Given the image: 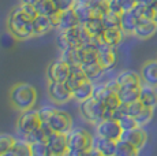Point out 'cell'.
I'll use <instances>...</instances> for the list:
<instances>
[{
    "label": "cell",
    "mask_w": 157,
    "mask_h": 156,
    "mask_svg": "<svg viewBox=\"0 0 157 156\" xmlns=\"http://www.w3.org/2000/svg\"><path fill=\"white\" fill-rule=\"evenodd\" d=\"M82 68H83V71H85L87 80L93 81V82H98V81L102 78V76H104V73H105V68L102 67L98 62L82 64Z\"/></svg>",
    "instance_id": "26"
},
{
    "label": "cell",
    "mask_w": 157,
    "mask_h": 156,
    "mask_svg": "<svg viewBox=\"0 0 157 156\" xmlns=\"http://www.w3.org/2000/svg\"><path fill=\"white\" fill-rule=\"evenodd\" d=\"M138 152L140 151H138L131 142H128V141L122 140V138H119L116 141L115 156H135Z\"/></svg>",
    "instance_id": "29"
},
{
    "label": "cell",
    "mask_w": 157,
    "mask_h": 156,
    "mask_svg": "<svg viewBox=\"0 0 157 156\" xmlns=\"http://www.w3.org/2000/svg\"><path fill=\"white\" fill-rule=\"evenodd\" d=\"M37 10L33 4L21 3L13 8L7 19V29L18 40H26L34 36L33 19L37 17Z\"/></svg>",
    "instance_id": "1"
},
{
    "label": "cell",
    "mask_w": 157,
    "mask_h": 156,
    "mask_svg": "<svg viewBox=\"0 0 157 156\" xmlns=\"http://www.w3.org/2000/svg\"><path fill=\"white\" fill-rule=\"evenodd\" d=\"M37 101V91L30 84L19 82L15 84L10 91V103L15 110L26 111L33 108Z\"/></svg>",
    "instance_id": "2"
},
{
    "label": "cell",
    "mask_w": 157,
    "mask_h": 156,
    "mask_svg": "<svg viewBox=\"0 0 157 156\" xmlns=\"http://www.w3.org/2000/svg\"><path fill=\"white\" fill-rule=\"evenodd\" d=\"M157 32V22L150 18H140L138 19V23L135 26V30L132 34L138 38H150L152 36H155Z\"/></svg>",
    "instance_id": "15"
},
{
    "label": "cell",
    "mask_w": 157,
    "mask_h": 156,
    "mask_svg": "<svg viewBox=\"0 0 157 156\" xmlns=\"http://www.w3.org/2000/svg\"><path fill=\"white\" fill-rule=\"evenodd\" d=\"M48 146L51 149V154L53 156H63L67 155L68 145H67V136L64 133H56L53 131L47 140Z\"/></svg>",
    "instance_id": "13"
},
{
    "label": "cell",
    "mask_w": 157,
    "mask_h": 156,
    "mask_svg": "<svg viewBox=\"0 0 157 156\" xmlns=\"http://www.w3.org/2000/svg\"><path fill=\"white\" fill-rule=\"evenodd\" d=\"M140 17L134 13L132 10L123 11L120 14V29L126 33V34H132L135 30V26L138 23Z\"/></svg>",
    "instance_id": "20"
},
{
    "label": "cell",
    "mask_w": 157,
    "mask_h": 156,
    "mask_svg": "<svg viewBox=\"0 0 157 156\" xmlns=\"http://www.w3.org/2000/svg\"><path fill=\"white\" fill-rule=\"evenodd\" d=\"M47 123L51 129H52V131L67 134L72 129V118L66 112V111L56 108L53 111L52 115L48 118Z\"/></svg>",
    "instance_id": "6"
},
{
    "label": "cell",
    "mask_w": 157,
    "mask_h": 156,
    "mask_svg": "<svg viewBox=\"0 0 157 156\" xmlns=\"http://www.w3.org/2000/svg\"><path fill=\"white\" fill-rule=\"evenodd\" d=\"M93 17L101 18L105 13L109 11V0H96L93 4H90Z\"/></svg>",
    "instance_id": "36"
},
{
    "label": "cell",
    "mask_w": 157,
    "mask_h": 156,
    "mask_svg": "<svg viewBox=\"0 0 157 156\" xmlns=\"http://www.w3.org/2000/svg\"><path fill=\"white\" fill-rule=\"evenodd\" d=\"M156 59H157V55H156Z\"/></svg>",
    "instance_id": "51"
},
{
    "label": "cell",
    "mask_w": 157,
    "mask_h": 156,
    "mask_svg": "<svg viewBox=\"0 0 157 156\" xmlns=\"http://www.w3.org/2000/svg\"><path fill=\"white\" fill-rule=\"evenodd\" d=\"M34 7L38 14H43V15L47 17H55L59 13L53 0H38L34 4Z\"/></svg>",
    "instance_id": "28"
},
{
    "label": "cell",
    "mask_w": 157,
    "mask_h": 156,
    "mask_svg": "<svg viewBox=\"0 0 157 156\" xmlns=\"http://www.w3.org/2000/svg\"><path fill=\"white\" fill-rule=\"evenodd\" d=\"M6 156H32L30 151V142L23 138H17L13 148L7 152Z\"/></svg>",
    "instance_id": "27"
},
{
    "label": "cell",
    "mask_w": 157,
    "mask_h": 156,
    "mask_svg": "<svg viewBox=\"0 0 157 156\" xmlns=\"http://www.w3.org/2000/svg\"><path fill=\"white\" fill-rule=\"evenodd\" d=\"M144 3H146V4L149 6H155V7H157V0H142Z\"/></svg>",
    "instance_id": "47"
},
{
    "label": "cell",
    "mask_w": 157,
    "mask_h": 156,
    "mask_svg": "<svg viewBox=\"0 0 157 156\" xmlns=\"http://www.w3.org/2000/svg\"><path fill=\"white\" fill-rule=\"evenodd\" d=\"M140 89L141 86H120L117 96L123 104H130L140 99Z\"/></svg>",
    "instance_id": "25"
},
{
    "label": "cell",
    "mask_w": 157,
    "mask_h": 156,
    "mask_svg": "<svg viewBox=\"0 0 157 156\" xmlns=\"http://www.w3.org/2000/svg\"><path fill=\"white\" fill-rule=\"evenodd\" d=\"M85 81H87V77H86L85 71H83L82 66H71V71L68 74V78L66 80V84L71 89V92L77 86H79L81 84H83Z\"/></svg>",
    "instance_id": "23"
},
{
    "label": "cell",
    "mask_w": 157,
    "mask_h": 156,
    "mask_svg": "<svg viewBox=\"0 0 157 156\" xmlns=\"http://www.w3.org/2000/svg\"><path fill=\"white\" fill-rule=\"evenodd\" d=\"M138 2H142V0H138Z\"/></svg>",
    "instance_id": "50"
},
{
    "label": "cell",
    "mask_w": 157,
    "mask_h": 156,
    "mask_svg": "<svg viewBox=\"0 0 157 156\" xmlns=\"http://www.w3.org/2000/svg\"><path fill=\"white\" fill-rule=\"evenodd\" d=\"M79 112L82 118L87 121L89 123L97 125L104 119V112H105V104L102 100H98L96 97H89L85 101L79 103Z\"/></svg>",
    "instance_id": "4"
},
{
    "label": "cell",
    "mask_w": 157,
    "mask_h": 156,
    "mask_svg": "<svg viewBox=\"0 0 157 156\" xmlns=\"http://www.w3.org/2000/svg\"><path fill=\"white\" fill-rule=\"evenodd\" d=\"M52 18H53V21H55V26L59 30H67V29L74 28V26H77L78 23H79L74 8L66 10V11H59V13Z\"/></svg>",
    "instance_id": "14"
},
{
    "label": "cell",
    "mask_w": 157,
    "mask_h": 156,
    "mask_svg": "<svg viewBox=\"0 0 157 156\" xmlns=\"http://www.w3.org/2000/svg\"><path fill=\"white\" fill-rule=\"evenodd\" d=\"M115 78H116L119 86H141L144 84L141 74L135 73L134 70H124L117 74Z\"/></svg>",
    "instance_id": "19"
},
{
    "label": "cell",
    "mask_w": 157,
    "mask_h": 156,
    "mask_svg": "<svg viewBox=\"0 0 157 156\" xmlns=\"http://www.w3.org/2000/svg\"><path fill=\"white\" fill-rule=\"evenodd\" d=\"M66 34V38L68 41V45L70 47H82L85 43L90 40V33L86 30V28L82 25V23H78L77 26L71 29H67V30H63Z\"/></svg>",
    "instance_id": "10"
},
{
    "label": "cell",
    "mask_w": 157,
    "mask_h": 156,
    "mask_svg": "<svg viewBox=\"0 0 157 156\" xmlns=\"http://www.w3.org/2000/svg\"><path fill=\"white\" fill-rule=\"evenodd\" d=\"M141 78L146 85L157 88V59L146 60L141 67Z\"/></svg>",
    "instance_id": "16"
},
{
    "label": "cell",
    "mask_w": 157,
    "mask_h": 156,
    "mask_svg": "<svg viewBox=\"0 0 157 156\" xmlns=\"http://www.w3.org/2000/svg\"><path fill=\"white\" fill-rule=\"evenodd\" d=\"M67 155L81 156L87 155V151L93 145V136L83 127H72L67 134Z\"/></svg>",
    "instance_id": "3"
},
{
    "label": "cell",
    "mask_w": 157,
    "mask_h": 156,
    "mask_svg": "<svg viewBox=\"0 0 157 156\" xmlns=\"http://www.w3.org/2000/svg\"><path fill=\"white\" fill-rule=\"evenodd\" d=\"M93 148L97 149L98 154L101 156H115V151H116V141L104 138L100 136H93Z\"/></svg>",
    "instance_id": "17"
},
{
    "label": "cell",
    "mask_w": 157,
    "mask_h": 156,
    "mask_svg": "<svg viewBox=\"0 0 157 156\" xmlns=\"http://www.w3.org/2000/svg\"><path fill=\"white\" fill-rule=\"evenodd\" d=\"M38 0H21V3H26V4H33L34 6Z\"/></svg>",
    "instance_id": "49"
},
{
    "label": "cell",
    "mask_w": 157,
    "mask_h": 156,
    "mask_svg": "<svg viewBox=\"0 0 157 156\" xmlns=\"http://www.w3.org/2000/svg\"><path fill=\"white\" fill-rule=\"evenodd\" d=\"M14 43H15V37L10 32L4 33V34L2 36V38H0V44H2L3 48H11L14 45Z\"/></svg>",
    "instance_id": "43"
},
{
    "label": "cell",
    "mask_w": 157,
    "mask_h": 156,
    "mask_svg": "<svg viewBox=\"0 0 157 156\" xmlns=\"http://www.w3.org/2000/svg\"><path fill=\"white\" fill-rule=\"evenodd\" d=\"M101 21L104 23L105 29H116L120 28V14L112 13V11H108L104 15L101 17Z\"/></svg>",
    "instance_id": "34"
},
{
    "label": "cell",
    "mask_w": 157,
    "mask_h": 156,
    "mask_svg": "<svg viewBox=\"0 0 157 156\" xmlns=\"http://www.w3.org/2000/svg\"><path fill=\"white\" fill-rule=\"evenodd\" d=\"M55 110H56V108H55V107H52V106H44L43 108H40V110H38V115H40L41 121H43V122H47L48 118L52 115Z\"/></svg>",
    "instance_id": "44"
},
{
    "label": "cell",
    "mask_w": 157,
    "mask_h": 156,
    "mask_svg": "<svg viewBox=\"0 0 157 156\" xmlns=\"http://www.w3.org/2000/svg\"><path fill=\"white\" fill-rule=\"evenodd\" d=\"M111 93H113V91L107 85V82H94V88H93V97L104 101Z\"/></svg>",
    "instance_id": "35"
},
{
    "label": "cell",
    "mask_w": 157,
    "mask_h": 156,
    "mask_svg": "<svg viewBox=\"0 0 157 156\" xmlns=\"http://www.w3.org/2000/svg\"><path fill=\"white\" fill-rule=\"evenodd\" d=\"M93 88H94V82H93V81H90V80L85 81L83 84H81L79 86H77V88L72 91V99H74L75 101H78V103L85 101L86 99L93 96Z\"/></svg>",
    "instance_id": "24"
},
{
    "label": "cell",
    "mask_w": 157,
    "mask_h": 156,
    "mask_svg": "<svg viewBox=\"0 0 157 156\" xmlns=\"http://www.w3.org/2000/svg\"><path fill=\"white\" fill-rule=\"evenodd\" d=\"M60 59L67 62L70 66H81V56H79V47H70L67 49L62 51Z\"/></svg>",
    "instance_id": "30"
},
{
    "label": "cell",
    "mask_w": 157,
    "mask_h": 156,
    "mask_svg": "<svg viewBox=\"0 0 157 156\" xmlns=\"http://www.w3.org/2000/svg\"><path fill=\"white\" fill-rule=\"evenodd\" d=\"M144 104L141 103L140 100H135V101H132V103H130V104H126V112L128 114V115H131V116H137L138 114L141 112V111L144 110Z\"/></svg>",
    "instance_id": "40"
},
{
    "label": "cell",
    "mask_w": 157,
    "mask_h": 156,
    "mask_svg": "<svg viewBox=\"0 0 157 156\" xmlns=\"http://www.w3.org/2000/svg\"><path fill=\"white\" fill-rule=\"evenodd\" d=\"M71 71V66L63 59H57L52 62L47 68V77L49 81H56V82H66L68 78V74Z\"/></svg>",
    "instance_id": "9"
},
{
    "label": "cell",
    "mask_w": 157,
    "mask_h": 156,
    "mask_svg": "<svg viewBox=\"0 0 157 156\" xmlns=\"http://www.w3.org/2000/svg\"><path fill=\"white\" fill-rule=\"evenodd\" d=\"M104 104H105V107H107V108H109V110L117 108V107L122 104L119 96H117V92H113V93H111L109 96H108V97L104 100Z\"/></svg>",
    "instance_id": "41"
},
{
    "label": "cell",
    "mask_w": 157,
    "mask_h": 156,
    "mask_svg": "<svg viewBox=\"0 0 157 156\" xmlns=\"http://www.w3.org/2000/svg\"><path fill=\"white\" fill-rule=\"evenodd\" d=\"M77 2H79V3H83V4L90 6V4H93V3H94L96 0H77Z\"/></svg>",
    "instance_id": "48"
},
{
    "label": "cell",
    "mask_w": 157,
    "mask_h": 156,
    "mask_svg": "<svg viewBox=\"0 0 157 156\" xmlns=\"http://www.w3.org/2000/svg\"><path fill=\"white\" fill-rule=\"evenodd\" d=\"M74 11L77 14V18L79 21V23H86L90 18H93V14H92V10H90V6L87 4H83V3H79L77 2L74 6Z\"/></svg>",
    "instance_id": "31"
},
{
    "label": "cell",
    "mask_w": 157,
    "mask_h": 156,
    "mask_svg": "<svg viewBox=\"0 0 157 156\" xmlns=\"http://www.w3.org/2000/svg\"><path fill=\"white\" fill-rule=\"evenodd\" d=\"M152 118H153V108H150V107H144V110L135 116V121H137L138 126H142L144 127L145 125H147L152 121Z\"/></svg>",
    "instance_id": "38"
},
{
    "label": "cell",
    "mask_w": 157,
    "mask_h": 156,
    "mask_svg": "<svg viewBox=\"0 0 157 156\" xmlns=\"http://www.w3.org/2000/svg\"><path fill=\"white\" fill-rule=\"evenodd\" d=\"M122 127L119 122L115 119H102L96 125V134L104 138H109L113 141H117L122 136Z\"/></svg>",
    "instance_id": "8"
},
{
    "label": "cell",
    "mask_w": 157,
    "mask_h": 156,
    "mask_svg": "<svg viewBox=\"0 0 157 156\" xmlns=\"http://www.w3.org/2000/svg\"><path fill=\"white\" fill-rule=\"evenodd\" d=\"M43 123L40 115H38V111L30 108L26 111H22V114L18 118V123H17V131L19 134V137H25L26 134L34 131L36 129H38Z\"/></svg>",
    "instance_id": "5"
},
{
    "label": "cell",
    "mask_w": 157,
    "mask_h": 156,
    "mask_svg": "<svg viewBox=\"0 0 157 156\" xmlns=\"http://www.w3.org/2000/svg\"><path fill=\"white\" fill-rule=\"evenodd\" d=\"M53 28H56V26L52 17L37 14V17L33 19V32H34V36H44Z\"/></svg>",
    "instance_id": "18"
},
{
    "label": "cell",
    "mask_w": 157,
    "mask_h": 156,
    "mask_svg": "<svg viewBox=\"0 0 157 156\" xmlns=\"http://www.w3.org/2000/svg\"><path fill=\"white\" fill-rule=\"evenodd\" d=\"M117 2L122 6L123 11H127V10H132V8L137 6L138 0H117Z\"/></svg>",
    "instance_id": "45"
},
{
    "label": "cell",
    "mask_w": 157,
    "mask_h": 156,
    "mask_svg": "<svg viewBox=\"0 0 157 156\" xmlns=\"http://www.w3.org/2000/svg\"><path fill=\"white\" fill-rule=\"evenodd\" d=\"M122 140H126L128 142H131L135 148L140 151L142 149L147 142V133L142 129V126H137L134 129H130V130H123L122 136H120Z\"/></svg>",
    "instance_id": "12"
},
{
    "label": "cell",
    "mask_w": 157,
    "mask_h": 156,
    "mask_svg": "<svg viewBox=\"0 0 157 156\" xmlns=\"http://www.w3.org/2000/svg\"><path fill=\"white\" fill-rule=\"evenodd\" d=\"M117 122H119L122 130H130V129H134V127H137L138 126L135 118L134 116H131V115H128V114H124V115H123Z\"/></svg>",
    "instance_id": "39"
},
{
    "label": "cell",
    "mask_w": 157,
    "mask_h": 156,
    "mask_svg": "<svg viewBox=\"0 0 157 156\" xmlns=\"http://www.w3.org/2000/svg\"><path fill=\"white\" fill-rule=\"evenodd\" d=\"M59 11H66V10H71L74 8L77 0H53Z\"/></svg>",
    "instance_id": "42"
},
{
    "label": "cell",
    "mask_w": 157,
    "mask_h": 156,
    "mask_svg": "<svg viewBox=\"0 0 157 156\" xmlns=\"http://www.w3.org/2000/svg\"><path fill=\"white\" fill-rule=\"evenodd\" d=\"M15 140L13 136L6 133H0V156H6L7 152L13 148V145L15 144Z\"/></svg>",
    "instance_id": "37"
},
{
    "label": "cell",
    "mask_w": 157,
    "mask_h": 156,
    "mask_svg": "<svg viewBox=\"0 0 157 156\" xmlns=\"http://www.w3.org/2000/svg\"><path fill=\"white\" fill-rule=\"evenodd\" d=\"M97 51H98L97 62L100 63L105 70H112L117 62L116 47H111L105 43H101Z\"/></svg>",
    "instance_id": "11"
},
{
    "label": "cell",
    "mask_w": 157,
    "mask_h": 156,
    "mask_svg": "<svg viewBox=\"0 0 157 156\" xmlns=\"http://www.w3.org/2000/svg\"><path fill=\"white\" fill-rule=\"evenodd\" d=\"M109 11L116 13V14H122L123 13V8H122V6L119 4V2H117V0H109Z\"/></svg>",
    "instance_id": "46"
},
{
    "label": "cell",
    "mask_w": 157,
    "mask_h": 156,
    "mask_svg": "<svg viewBox=\"0 0 157 156\" xmlns=\"http://www.w3.org/2000/svg\"><path fill=\"white\" fill-rule=\"evenodd\" d=\"M138 100H140L145 107L155 108L157 106V92L155 91V86L142 84L141 89H140V99H138Z\"/></svg>",
    "instance_id": "21"
},
{
    "label": "cell",
    "mask_w": 157,
    "mask_h": 156,
    "mask_svg": "<svg viewBox=\"0 0 157 156\" xmlns=\"http://www.w3.org/2000/svg\"><path fill=\"white\" fill-rule=\"evenodd\" d=\"M83 26H85L86 30L90 33V36H101L105 29L101 18H97V17L90 18L86 23H83Z\"/></svg>",
    "instance_id": "32"
},
{
    "label": "cell",
    "mask_w": 157,
    "mask_h": 156,
    "mask_svg": "<svg viewBox=\"0 0 157 156\" xmlns=\"http://www.w3.org/2000/svg\"><path fill=\"white\" fill-rule=\"evenodd\" d=\"M30 151L32 156H51V149L47 141H34L30 142Z\"/></svg>",
    "instance_id": "33"
},
{
    "label": "cell",
    "mask_w": 157,
    "mask_h": 156,
    "mask_svg": "<svg viewBox=\"0 0 157 156\" xmlns=\"http://www.w3.org/2000/svg\"><path fill=\"white\" fill-rule=\"evenodd\" d=\"M126 33L122 30L120 28H116V29H104L102 34L100 36L101 37V41L111 47H119L120 43H122L123 37H124Z\"/></svg>",
    "instance_id": "22"
},
{
    "label": "cell",
    "mask_w": 157,
    "mask_h": 156,
    "mask_svg": "<svg viewBox=\"0 0 157 156\" xmlns=\"http://www.w3.org/2000/svg\"><path fill=\"white\" fill-rule=\"evenodd\" d=\"M48 95H49L51 100L57 104H64L72 100V92L66 82L49 81V84H48Z\"/></svg>",
    "instance_id": "7"
}]
</instances>
